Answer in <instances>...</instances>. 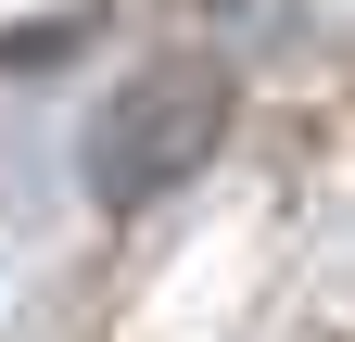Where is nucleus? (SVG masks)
<instances>
[{
  "label": "nucleus",
  "mask_w": 355,
  "mask_h": 342,
  "mask_svg": "<svg viewBox=\"0 0 355 342\" xmlns=\"http://www.w3.org/2000/svg\"><path fill=\"white\" fill-rule=\"evenodd\" d=\"M229 102H241V89H229V64H203V51L140 64L102 114H89V140H76L89 203H102V216H140V203H165L178 178H203L216 140H229Z\"/></svg>",
  "instance_id": "obj_1"
}]
</instances>
